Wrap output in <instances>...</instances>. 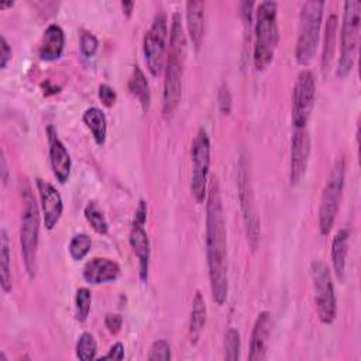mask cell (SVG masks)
I'll return each mask as SVG.
<instances>
[{"mask_svg":"<svg viewBox=\"0 0 361 361\" xmlns=\"http://www.w3.org/2000/svg\"><path fill=\"white\" fill-rule=\"evenodd\" d=\"M97 93H99V99H100L102 104L106 106V107H111L116 103V100H117L116 90L111 86H109L107 83H102L99 86V92Z\"/></svg>","mask_w":361,"mask_h":361,"instance_id":"obj_34","label":"cell"},{"mask_svg":"<svg viewBox=\"0 0 361 361\" xmlns=\"http://www.w3.org/2000/svg\"><path fill=\"white\" fill-rule=\"evenodd\" d=\"M206 258L212 298L221 306L228 295L227 233L217 178L210 180L206 195Z\"/></svg>","mask_w":361,"mask_h":361,"instance_id":"obj_1","label":"cell"},{"mask_svg":"<svg viewBox=\"0 0 361 361\" xmlns=\"http://www.w3.org/2000/svg\"><path fill=\"white\" fill-rule=\"evenodd\" d=\"M147 358L149 361H155V360L168 361V360H171V345H169V343L164 338L155 340L151 344V348H149V353H148Z\"/></svg>","mask_w":361,"mask_h":361,"instance_id":"obj_32","label":"cell"},{"mask_svg":"<svg viewBox=\"0 0 361 361\" xmlns=\"http://www.w3.org/2000/svg\"><path fill=\"white\" fill-rule=\"evenodd\" d=\"M310 278L314 290V306L319 320L323 324H331L337 316V298L329 267L314 259L310 264Z\"/></svg>","mask_w":361,"mask_h":361,"instance_id":"obj_9","label":"cell"},{"mask_svg":"<svg viewBox=\"0 0 361 361\" xmlns=\"http://www.w3.org/2000/svg\"><path fill=\"white\" fill-rule=\"evenodd\" d=\"M237 168H238L237 169V190H238L243 224H244V230H245L247 243H248L251 251L254 252L259 244L261 226H259V217L257 214L255 197H254V192H252L250 162H248L245 154L240 155Z\"/></svg>","mask_w":361,"mask_h":361,"instance_id":"obj_6","label":"cell"},{"mask_svg":"<svg viewBox=\"0 0 361 361\" xmlns=\"http://www.w3.org/2000/svg\"><path fill=\"white\" fill-rule=\"evenodd\" d=\"M121 8H123L124 16L130 17L133 13V8H134V3L133 1H121Z\"/></svg>","mask_w":361,"mask_h":361,"instance_id":"obj_38","label":"cell"},{"mask_svg":"<svg viewBox=\"0 0 361 361\" xmlns=\"http://www.w3.org/2000/svg\"><path fill=\"white\" fill-rule=\"evenodd\" d=\"M120 265L110 258H92L83 267V279L90 285L114 282L120 276Z\"/></svg>","mask_w":361,"mask_h":361,"instance_id":"obj_18","label":"cell"},{"mask_svg":"<svg viewBox=\"0 0 361 361\" xmlns=\"http://www.w3.org/2000/svg\"><path fill=\"white\" fill-rule=\"evenodd\" d=\"M102 358L103 360H123L124 358V345H123V343H120V341L114 343L110 347L109 353L104 354Z\"/></svg>","mask_w":361,"mask_h":361,"instance_id":"obj_37","label":"cell"},{"mask_svg":"<svg viewBox=\"0 0 361 361\" xmlns=\"http://www.w3.org/2000/svg\"><path fill=\"white\" fill-rule=\"evenodd\" d=\"M90 248H92V238L87 234L80 233V234H75L71 238L68 251L73 261H80L89 254Z\"/></svg>","mask_w":361,"mask_h":361,"instance_id":"obj_29","label":"cell"},{"mask_svg":"<svg viewBox=\"0 0 361 361\" xmlns=\"http://www.w3.org/2000/svg\"><path fill=\"white\" fill-rule=\"evenodd\" d=\"M271 330H272L271 313L267 310L258 313V316L254 322V326H252L251 337H250V351H248L250 361L267 360Z\"/></svg>","mask_w":361,"mask_h":361,"instance_id":"obj_16","label":"cell"},{"mask_svg":"<svg viewBox=\"0 0 361 361\" xmlns=\"http://www.w3.org/2000/svg\"><path fill=\"white\" fill-rule=\"evenodd\" d=\"M186 27L195 49L199 51L204 34V1L186 3Z\"/></svg>","mask_w":361,"mask_h":361,"instance_id":"obj_20","label":"cell"},{"mask_svg":"<svg viewBox=\"0 0 361 361\" xmlns=\"http://www.w3.org/2000/svg\"><path fill=\"white\" fill-rule=\"evenodd\" d=\"M128 241L134 255L138 259V276L142 282H147L149 258H151V244H149L148 234L144 228V223H138L133 220Z\"/></svg>","mask_w":361,"mask_h":361,"instance_id":"obj_17","label":"cell"},{"mask_svg":"<svg viewBox=\"0 0 361 361\" xmlns=\"http://www.w3.org/2000/svg\"><path fill=\"white\" fill-rule=\"evenodd\" d=\"M337 28H338V18L336 14H330L324 25V38H323V48H322V56H320V66H322L323 75H326L330 71L331 62L334 59Z\"/></svg>","mask_w":361,"mask_h":361,"instance_id":"obj_21","label":"cell"},{"mask_svg":"<svg viewBox=\"0 0 361 361\" xmlns=\"http://www.w3.org/2000/svg\"><path fill=\"white\" fill-rule=\"evenodd\" d=\"M39 241V210L31 189L27 186L23 190V212L20 221V245L24 267L30 279L37 275V254Z\"/></svg>","mask_w":361,"mask_h":361,"instance_id":"obj_4","label":"cell"},{"mask_svg":"<svg viewBox=\"0 0 361 361\" xmlns=\"http://www.w3.org/2000/svg\"><path fill=\"white\" fill-rule=\"evenodd\" d=\"M324 7L326 3L322 0H309L300 7L299 35L295 49V58L299 65H309L316 55Z\"/></svg>","mask_w":361,"mask_h":361,"instance_id":"obj_5","label":"cell"},{"mask_svg":"<svg viewBox=\"0 0 361 361\" xmlns=\"http://www.w3.org/2000/svg\"><path fill=\"white\" fill-rule=\"evenodd\" d=\"M35 185H37V190L39 195L45 228L52 230L58 224V221L62 216V212H63L62 197H61L59 192L55 189V186L51 185L48 180L37 178Z\"/></svg>","mask_w":361,"mask_h":361,"instance_id":"obj_14","label":"cell"},{"mask_svg":"<svg viewBox=\"0 0 361 361\" xmlns=\"http://www.w3.org/2000/svg\"><path fill=\"white\" fill-rule=\"evenodd\" d=\"M63 47H65L63 30L58 24H49L44 31V35L38 48V56L47 62L56 61L61 58Z\"/></svg>","mask_w":361,"mask_h":361,"instance_id":"obj_19","label":"cell"},{"mask_svg":"<svg viewBox=\"0 0 361 361\" xmlns=\"http://www.w3.org/2000/svg\"><path fill=\"white\" fill-rule=\"evenodd\" d=\"M310 157V134L309 130H293L290 138V165L289 180L290 185L300 182L306 173Z\"/></svg>","mask_w":361,"mask_h":361,"instance_id":"obj_13","label":"cell"},{"mask_svg":"<svg viewBox=\"0 0 361 361\" xmlns=\"http://www.w3.org/2000/svg\"><path fill=\"white\" fill-rule=\"evenodd\" d=\"M192 179L190 190L197 203H202L207 195V178L210 168V140L204 128H199L192 142Z\"/></svg>","mask_w":361,"mask_h":361,"instance_id":"obj_10","label":"cell"},{"mask_svg":"<svg viewBox=\"0 0 361 361\" xmlns=\"http://www.w3.org/2000/svg\"><path fill=\"white\" fill-rule=\"evenodd\" d=\"M241 338L237 329L230 327L224 334V358L228 361H237L240 358Z\"/></svg>","mask_w":361,"mask_h":361,"instance_id":"obj_30","label":"cell"},{"mask_svg":"<svg viewBox=\"0 0 361 361\" xmlns=\"http://www.w3.org/2000/svg\"><path fill=\"white\" fill-rule=\"evenodd\" d=\"M0 285L4 293L11 292V255H10V240L4 228L0 231Z\"/></svg>","mask_w":361,"mask_h":361,"instance_id":"obj_26","label":"cell"},{"mask_svg":"<svg viewBox=\"0 0 361 361\" xmlns=\"http://www.w3.org/2000/svg\"><path fill=\"white\" fill-rule=\"evenodd\" d=\"M186 61V38L179 13H173L169 30V47L165 61V79L162 92V113L171 117L182 94V78Z\"/></svg>","mask_w":361,"mask_h":361,"instance_id":"obj_2","label":"cell"},{"mask_svg":"<svg viewBox=\"0 0 361 361\" xmlns=\"http://www.w3.org/2000/svg\"><path fill=\"white\" fill-rule=\"evenodd\" d=\"M47 137H48L49 162H51L54 176L59 183H65L71 175V168H72L71 155L66 147L63 145V142L59 140L54 126L47 127Z\"/></svg>","mask_w":361,"mask_h":361,"instance_id":"obj_15","label":"cell"},{"mask_svg":"<svg viewBox=\"0 0 361 361\" xmlns=\"http://www.w3.org/2000/svg\"><path fill=\"white\" fill-rule=\"evenodd\" d=\"M11 47L8 45L7 39L4 38V35L0 37V68L4 69L8 63V61L11 59Z\"/></svg>","mask_w":361,"mask_h":361,"instance_id":"obj_36","label":"cell"},{"mask_svg":"<svg viewBox=\"0 0 361 361\" xmlns=\"http://www.w3.org/2000/svg\"><path fill=\"white\" fill-rule=\"evenodd\" d=\"M11 6H13V1H8V3L1 1V3H0V8H6V7H11Z\"/></svg>","mask_w":361,"mask_h":361,"instance_id":"obj_40","label":"cell"},{"mask_svg":"<svg viewBox=\"0 0 361 361\" xmlns=\"http://www.w3.org/2000/svg\"><path fill=\"white\" fill-rule=\"evenodd\" d=\"M207 320V307L203 295L196 290L192 300V310L189 317V340L192 344H196L202 336Z\"/></svg>","mask_w":361,"mask_h":361,"instance_id":"obj_23","label":"cell"},{"mask_svg":"<svg viewBox=\"0 0 361 361\" xmlns=\"http://www.w3.org/2000/svg\"><path fill=\"white\" fill-rule=\"evenodd\" d=\"M82 118L86 127L90 130L94 142L97 145H103L107 135V118L104 113L97 107H89L85 110Z\"/></svg>","mask_w":361,"mask_h":361,"instance_id":"obj_25","label":"cell"},{"mask_svg":"<svg viewBox=\"0 0 361 361\" xmlns=\"http://www.w3.org/2000/svg\"><path fill=\"white\" fill-rule=\"evenodd\" d=\"M128 90L138 100L142 111H147L149 109V103H151L149 85H148V80H147L144 72L137 65L133 68V72L130 75Z\"/></svg>","mask_w":361,"mask_h":361,"instance_id":"obj_24","label":"cell"},{"mask_svg":"<svg viewBox=\"0 0 361 361\" xmlns=\"http://www.w3.org/2000/svg\"><path fill=\"white\" fill-rule=\"evenodd\" d=\"M92 305V293L87 288H79L75 295V317L78 322H85L89 316Z\"/></svg>","mask_w":361,"mask_h":361,"instance_id":"obj_31","label":"cell"},{"mask_svg":"<svg viewBox=\"0 0 361 361\" xmlns=\"http://www.w3.org/2000/svg\"><path fill=\"white\" fill-rule=\"evenodd\" d=\"M348 238L350 233L347 228H340L331 240V264L338 281L344 279L345 262L348 254Z\"/></svg>","mask_w":361,"mask_h":361,"instance_id":"obj_22","label":"cell"},{"mask_svg":"<svg viewBox=\"0 0 361 361\" xmlns=\"http://www.w3.org/2000/svg\"><path fill=\"white\" fill-rule=\"evenodd\" d=\"M361 25V1L347 0L343 6V23L340 31V59L337 66L338 78H345L355 62Z\"/></svg>","mask_w":361,"mask_h":361,"instance_id":"obj_7","label":"cell"},{"mask_svg":"<svg viewBox=\"0 0 361 361\" xmlns=\"http://www.w3.org/2000/svg\"><path fill=\"white\" fill-rule=\"evenodd\" d=\"M168 42V20L164 11H158L152 20L149 30L144 35L142 51L148 71L158 76L164 69L165 52Z\"/></svg>","mask_w":361,"mask_h":361,"instance_id":"obj_11","label":"cell"},{"mask_svg":"<svg viewBox=\"0 0 361 361\" xmlns=\"http://www.w3.org/2000/svg\"><path fill=\"white\" fill-rule=\"evenodd\" d=\"M344 176H345V161L343 158H338L324 183L322 196H320V204H319V230L320 234L326 235L331 231L333 224L336 221L338 209H340V200L344 189Z\"/></svg>","mask_w":361,"mask_h":361,"instance_id":"obj_8","label":"cell"},{"mask_svg":"<svg viewBox=\"0 0 361 361\" xmlns=\"http://www.w3.org/2000/svg\"><path fill=\"white\" fill-rule=\"evenodd\" d=\"M1 179H3V183L7 182V166H6V157H4V152L1 151Z\"/></svg>","mask_w":361,"mask_h":361,"instance_id":"obj_39","label":"cell"},{"mask_svg":"<svg viewBox=\"0 0 361 361\" xmlns=\"http://www.w3.org/2000/svg\"><path fill=\"white\" fill-rule=\"evenodd\" d=\"M79 39H80V51H82V54L86 58H92L96 54L97 48H99L97 38L92 32H89L86 30H82L80 35H79Z\"/></svg>","mask_w":361,"mask_h":361,"instance_id":"obj_33","label":"cell"},{"mask_svg":"<svg viewBox=\"0 0 361 361\" xmlns=\"http://www.w3.org/2000/svg\"><path fill=\"white\" fill-rule=\"evenodd\" d=\"M104 326L111 334H117L123 326V317L118 313H107L104 317Z\"/></svg>","mask_w":361,"mask_h":361,"instance_id":"obj_35","label":"cell"},{"mask_svg":"<svg viewBox=\"0 0 361 361\" xmlns=\"http://www.w3.org/2000/svg\"><path fill=\"white\" fill-rule=\"evenodd\" d=\"M97 353V343L93 334L85 331L79 336L76 341V357L82 361H90L96 358Z\"/></svg>","mask_w":361,"mask_h":361,"instance_id":"obj_28","label":"cell"},{"mask_svg":"<svg viewBox=\"0 0 361 361\" xmlns=\"http://www.w3.org/2000/svg\"><path fill=\"white\" fill-rule=\"evenodd\" d=\"M83 214L86 221L89 223V226L97 233V234H107L109 231V224L106 220V216L103 213V210L99 207V204L96 202H89L85 209H83Z\"/></svg>","mask_w":361,"mask_h":361,"instance_id":"obj_27","label":"cell"},{"mask_svg":"<svg viewBox=\"0 0 361 361\" xmlns=\"http://www.w3.org/2000/svg\"><path fill=\"white\" fill-rule=\"evenodd\" d=\"M278 4L275 1L267 0L261 1L257 7L255 16V42L252 61L257 71H264L272 62L278 42H279V30H278Z\"/></svg>","mask_w":361,"mask_h":361,"instance_id":"obj_3","label":"cell"},{"mask_svg":"<svg viewBox=\"0 0 361 361\" xmlns=\"http://www.w3.org/2000/svg\"><path fill=\"white\" fill-rule=\"evenodd\" d=\"M316 97L314 75L309 69L299 72L292 93V127L293 130H307Z\"/></svg>","mask_w":361,"mask_h":361,"instance_id":"obj_12","label":"cell"}]
</instances>
